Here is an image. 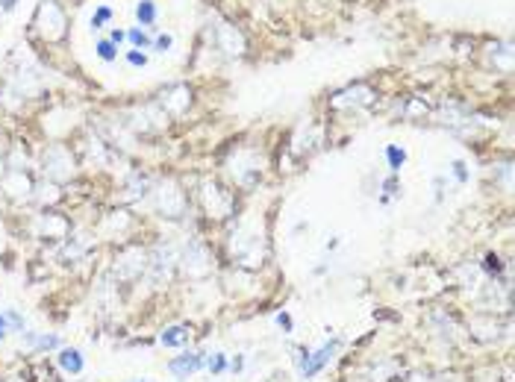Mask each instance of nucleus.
Instances as JSON below:
<instances>
[{
    "label": "nucleus",
    "instance_id": "f03ea898",
    "mask_svg": "<svg viewBox=\"0 0 515 382\" xmlns=\"http://www.w3.org/2000/svg\"><path fill=\"white\" fill-rule=\"evenodd\" d=\"M203 362H206V359H203L201 353H183L180 359L168 362V370H171V374L177 376V379H189V376L194 374V370H201V368H203Z\"/></svg>",
    "mask_w": 515,
    "mask_h": 382
},
{
    "label": "nucleus",
    "instance_id": "39448f33",
    "mask_svg": "<svg viewBox=\"0 0 515 382\" xmlns=\"http://www.w3.org/2000/svg\"><path fill=\"white\" fill-rule=\"evenodd\" d=\"M386 159H389V168H392V173H398V171L403 168V162H407V153H403L401 147L389 145V147H386Z\"/></svg>",
    "mask_w": 515,
    "mask_h": 382
},
{
    "label": "nucleus",
    "instance_id": "20e7f679",
    "mask_svg": "<svg viewBox=\"0 0 515 382\" xmlns=\"http://www.w3.org/2000/svg\"><path fill=\"white\" fill-rule=\"evenodd\" d=\"M185 341H189V330H185V326H168V330L159 335L162 347H183Z\"/></svg>",
    "mask_w": 515,
    "mask_h": 382
},
{
    "label": "nucleus",
    "instance_id": "aec40b11",
    "mask_svg": "<svg viewBox=\"0 0 515 382\" xmlns=\"http://www.w3.org/2000/svg\"><path fill=\"white\" fill-rule=\"evenodd\" d=\"M121 41H124V32L115 30V32H112V45H121Z\"/></svg>",
    "mask_w": 515,
    "mask_h": 382
},
{
    "label": "nucleus",
    "instance_id": "6e6552de",
    "mask_svg": "<svg viewBox=\"0 0 515 382\" xmlns=\"http://www.w3.org/2000/svg\"><path fill=\"white\" fill-rule=\"evenodd\" d=\"M36 350H53V347H59V338L57 335H48V332H36V341H32Z\"/></svg>",
    "mask_w": 515,
    "mask_h": 382
},
{
    "label": "nucleus",
    "instance_id": "1a4fd4ad",
    "mask_svg": "<svg viewBox=\"0 0 515 382\" xmlns=\"http://www.w3.org/2000/svg\"><path fill=\"white\" fill-rule=\"evenodd\" d=\"M97 56L106 59V62H112L115 59V45H112V41H101V45H97Z\"/></svg>",
    "mask_w": 515,
    "mask_h": 382
},
{
    "label": "nucleus",
    "instance_id": "2eb2a0df",
    "mask_svg": "<svg viewBox=\"0 0 515 382\" xmlns=\"http://www.w3.org/2000/svg\"><path fill=\"white\" fill-rule=\"evenodd\" d=\"M454 177L459 182H465L468 180V171H465V162H454Z\"/></svg>",
    "mask_w": 515,
    "mask_h": 382
},
{
    "label": "nucleus",
    "instance_id": "a211bd4d",
    "mask_svg": "<svg viewBox=\"0 0 515 382\" xmlns=\"http://www.w3.org/2000/svg\"><path fill=\"white\" fill-rule=\"evenodd\" d=\"M383 189H386L389 194H398V180H394V177H389L386 182H383Z\"/></svg>",
    "mask_w": 515,
    "mask_h": 382
},
{
    "label": "nucleus",
    "instance_id": "0eeeda50",
    "mask_svg": "<svg viewBox=\"0 0 515 382\" xmlns=\"http://www.w3.org/2000/svg\"><path fill=\"white\" fill-rule=\"evenodd\" d=\"M206 368H210V374H224V370L230 368V362H227V356L224 353H215V356H210V359H206V362H203Z\"/></svg>",
    "mask_w": 515,
    "mask_h": 382
},
{
    "label": "nucleus",
    "instance_id": "9d476101",
    "mask_svg": "<svg viewBox=\"0 0 515 382\" xmlns=\"http://www.w3.org/2000/svg\"><path fill=\"white\" fill-rule=\"evenodd\" d=\"M6 318H9V326L12 330H18V332H24V318L15 312V309H6Z\"/></svg>",
    "mask_w": 515,
    "mask_h": 382
},
{
    "label": "nucleus",
    "instance_id": "7ed1b4c3",
    "mask_svg": "<svg viewBox=\"0 0 515 382\" xmlns=\"http://www.w3.org/2000/svg\"><path fill=\"white\" fill-rule=\"evenodd\" d=\"M57 362H59V368L65 370V374H74V376L83 374V368H85V359H83V353L77 350V347H62Z\"/></svg>",
    "mask_w": 515,
    "mask_h": 382
},
{
    "label": "nucleus",
    "instance_id": "ddd939ff",
    "mask_svg": "<svg viewBox=\"0 0 515 382\" xmlns=\"http://www.w3.org/2000/svg\"><path fill=\"white\" fill-rule=\"evenodd\" d=\"M109 15H112V12H109V9H106V6H103V9H97V15L92 18V27L97 30V27H101V24H103V21H109Z\"/></svg>",
    "mask_w": 515,
    "mask_h": 382
},
{
    "label": "nucleus",
    "instance_id": "4468645a",
    "mask_svg": "<svg viewBox=\"0 0 515 382\" xmlns=\"http://www.w3.org/2000/svg\"><path fill=\"white\" fill-rule=\"evenodd\" d=\"M127 59H130V65H136V68H139V65H141V68H145V53H139V50H130L127 53Z\"/></svg>",
    "mask_w": 515,
    "mask_h": 382
},
{
    "label": "nucleus",
    "instance_id": "f3484780",
    "mask_svg": "<svg viewBox=\"0 0 515 382\" xmlns=\"http://www.w3.org/2000/svg\"><path fill=\"white\" fill-rule=\"evenodd\" d=\"M168 47H171V36H159V39H156V50L165 53Z\"/></svg>",
    "mask_w": 515,
    "mask_h": 382
},
{
    "label": "nucleus",
    "instance_id": "412c9836",
    "mask_svg": "<svg viewBox=\"0 0 515 382\" xmlns=\"http://www.w3.org/2000/svg\"><path fill=\"white\" fill-rule=\"evenodd\" d=\"M139 382H141V379H139Z\"/></svg>",
    "mask_w": 515,
    "mask_h": 382
},
{
    "label": "nucleus",
    "instance_id": "f8f14e48",
    "mask_svg": "<svg viewBox=\"0 0 515 382\" xmlns=\"http://www.w3.org/2000/svg\"><path fill=\"white\" fill-rule=\"evenodd\" d=\"M130 41H133L136 47H145L150 39H148V36H145V32H141V30H133V32H130Z\"/></svg>",
    "mask_w": 515,
    "mask_h": 382
},
{
    "label": "nucleus",
    "instance_id": "9b49d317",
    "mask_svg": "<svg viewBox=\"0 0 515 382\" xmlns=\"http://www.w3.org/2000/svg\"><path fill=\"white\" fill-rule=\"evenodd\" d=\"M274 321H277V326H280L283 332H292V330H294V323H292V315H289V312H280Z\"/></svg>",
    "mask_w": 515,
    "mask_h": 382
},
{
    "label": "nucleus",
    "instance_id": "dca6fc26",
    "mask_svg": "<svg viewBox=\"0 0 515 382\" xmlns=\"http://www.w3.org/2000/svg\"><path fill=\"white\" fill-rule=\"evenodd\" d=\"M9 330H12V326H9V318H6V312H0V341H3V338L9 335Z\"/></svg>",
    "mask_w": 515,
    "mask_h": 382
},
{
    "label": "nucleus",
    "instance_id": "6ab92c4d",
    "mask_svg": "<svg viewBox=\"0 0 515 382\" xmlns=\"http://www.w3.org/2000/svg\"><path fill=\"white\" fill-rule=\"evenodd\" d=\"M242 368H245V359H242V356H236L233 362H230V370H233V374H239Z\"/></svg>",
    "mask_w": 515,
    "mask_h": 382
},
{
    "label": "nucleus",
    "instance_id": "423d86ee",
    "mask_svg": "<svg viewBox=\"0 0 515 382\" xmlns=\"http://www.w3.org/2000/svg\"><path fill=\"white\" fill-rule=\"evenodd\" d=\"M136 18L141 21V24H153V18H156V6H153L150 0H141V3L136 6Z\"/></svg>",
    "mask_w": 515,
    "mask_h": 382
},
{
    "label": "nucleus",
    "instance_id": "f257e3e1",
    "mask_svg": "<svg viewBox=\"0 0 515 382\" xmlns=\"http://www.w3.org/2000/svg\"><path fill=\"white\" fill-rule=\"evenodd\" d=\"M342 347V341L339 338H333V341H327V344H321L319 350H301V356H298V368H301V376L303 379H312V376H319L321 370L330 365V359L336 356V350Z\"/></svg>",
    "mask_w": 515,
    "mask_h": 382
}]
</instances>
